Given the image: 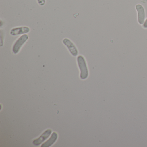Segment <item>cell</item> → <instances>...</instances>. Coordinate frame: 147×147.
Returning a JSON list of instances; mask_svg holds the SVG:
<instances>
[{
	"instance_id": "1",
	"label": "cell",
	"mask_w": 147,
	"mask_h": 147,
	"mask_svg": "<svg viewBox=\"0 0 147 147\" xmlns=\"http://www.w3.org/2000/svg\"><path fill=\"white\" fill-rule=\"evenodd\" d=\"M77 61L78 67L80 71V79L81 80H86L88 76V69L86 60L82 56L80 55L77 57Z\"/></svg>"
},
{
	"instance_id": "2",
	"label": "cell",
	"mask_w": 147,
	"mask_h": 147,
	"mask_svg": "<svg viewBox=\"0 0 147 147\" xmlns=\"http://www.w3.org/2000/svg\"><path fill=\"white\" fill-rule=\"evenodd\" d=\"M28 36L27 35H23L20 36L14 43L12 51L14 54H17L19 52L23 45L28 40Z\"/></svg>"
},
{
	"instance_id": "3",
	"label": "cell",
	"mask_w": 147,
	"mask_h": 147,
	"mask_svg": "<svg viewBox=\"0 0 147 147\" xmlns=\"http://www.w3.org/2000/svg\"><path fill=\"white\" fill-rule=\"evenodd\" d=\"M63 43L67 46L68 49L73 56H76L78 55V51L77 48L70 40L68 38H64L63 40Z\"/></svg>"
},
{
	"instance_id": "4",
	"label": "cell",
	"mask_w": 147,
	"mask_h": 147,
	"mask_svg": "<svg viewBox=\"0 0 147 147\" xmlns=\"http://www.w3.org/2000/svg\"><path fill=\"white\" fill-rule=\"evenodd\" d=\"M136 10L137 12L138 21V24L142 25L145 20V11L142 5L138 4L136 6Z\"/></svg>"
},
{
	"instance_id": "5",
	"label": "cell",
	"mask_w": 147,
	"mask_h": 147,
	"mask_svg": "<svg viewBox=\"0 0 147 147\" xmlns=\"http://www.w3.org/2000/svg\"><path fill=\"white\" fill-rule=\"evenodd\" d=\"M51 132H52V131L51 129H49L46 130L39 138L35 139L33 141V144L36 146H39L49 137L51 134Z\"/></svg>"
},
{
	"instance_id": "6",
	"label": "cell",
	"mask_w": 147,
	"mask_h": 147,
	"mask_svg": "<svg viewBox=\"0 0 147 147\" xmlns=\"http://www.w3.org/2000/svg\"><path fill=\"white\" fill-rule=\"evenodd\" d=\"M30 29L27 26H21L13 28L11 31L10 34L13 36H19L26 34L30 32Z\"/></svg>"
},
{
	"instance_id": "7",
	"label": "cell",
	"mask_w": 147,
	"mask_h": 147,
	"mask_svg": "<svg viewBox=\"0 0 147 147\" xmlns=\"http://www.w3.org/2000/svg\"><path fill=\"white\" fill-rule=\"evenodd\" d=\"M58 138V135L56 132L52 133L51 136L49 140H47L46 142L44 143L42 145V147H49L53 144L55 142Z\"/></svg>"
},
{
	"instance_id": "8",
	"label": "cell",
	"mask_w": 147,
	"mask_h": 147,
	"mask_svg": "<svg viewBox=\"0 0 147 147\" xmlns=\"http://www.w3.org/2000/svg\"><path fill=\"white\" fill-rule=\"evenodd\" d=\"M37 1L40 6H43L45 4V0H37Z\"/></svg>"
},
{
	"instance_id": "9",
	"label": "cell",
	"mask_w": 147,
	"mask_h": 147,
	"mask_svg": "<svg viewBox=\"0 0 147 147\" xmlns=\"http://www.w3.org/2000/svg\"><path fill=\"white\" fill-rule=\"evenodd\" d=\"M142 27L144 29H147V19L144 21V23L142 24Z\"/></svg>"
}]
</instances>
